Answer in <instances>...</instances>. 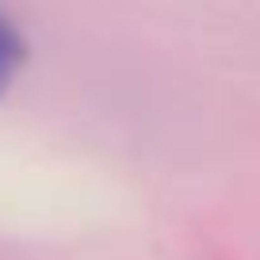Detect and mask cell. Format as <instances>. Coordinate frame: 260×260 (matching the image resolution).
<instances>
[{"mask_svg":"<svg viewBox=\"0 0 260 260\" xmlns=\"http://www.w3.org/2000/svg\"><path fill=\"white\" fill-rule=\"evenodd\" d=\"M31 61V42L19 31V23L0 8V96H8L12 84L19 81V73Z\"/></svg>","mask_w":260,"mask_h":260,"instance_id":"6da1fadb","label":"cell"}]
</instances>
